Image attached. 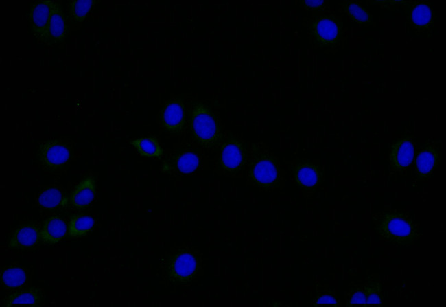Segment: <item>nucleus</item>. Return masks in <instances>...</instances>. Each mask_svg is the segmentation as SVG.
Wrapping results in <instances>:
<instances>
[{
    "instance_id": "nucleus-1",
    "label": "nucleus",
    "mask_w": 446,
    "mask_h": 307,
    "mask_svg": "<svg viewBox=\"0 0 446 307\" xmlns=\"http://www.w3.org/2000/svg\"><path fill=\"white\" fill-rule=\"evenodd\" d=\"M246 177L262 192H272L280 187L278 157L262 142L252 144Z\"/></svg>"
},
{
    "instance_id": "nucleus-2",
    "label": "nucleus",
    "mask_w": 446,
    "mask_h": 307,
    "mask_svg": "<svg viewBox=\"0 0 446 307\" xmlns=\"http://www.w3.org/2000/svg\"><path fill=\"white\" fill-rule=\"evenodd\" d=\"M377 214L376 231L384 240L395 245H412L421 236L419 225L402 211H384Z\"/></svg>"
},
{
    "instance_id": "nucleus-3",
    "label": "nucleus",
    "mask_w": 446,
    "mask_h": 307,
    "mask_svg": "<svg viewBox=\"0 0 446 307\" xmlns=\"http://www.w3.org/2000/svg\"><path fill=\"white\" fill-rule=\"evenodd\" d=\"M163 264L169 283L186 285L191 283L199 275L202 269L201 253L191 246L178 247L166 255Z\"/></svg>"
},
{
    "instance_id": "nucleus-4",
    "label": "nucleus",
    "mask_w": 446,
    "mask_h": 307,
    "mask_svg": "<svg viewBox=\"0 0 446 307\" xmlns=\"http://www.w3.org/2000/svg\"><path fill=\"white\" fill-rule=\"evenodd\" d=\"M188 124L192 138L201 146L213 148L220 142L222 135L220 124L207 103L192 102L189 111Z\"/></svg>"
},
{
    "instance_id": "nucleus-5",
    "label": "nucleus",
    "mask_w": 446,
    "mask_h": 307,
    "mask_svg": "<svg viewBox=\"0 0 446 307\" xmlns=\"http://www.w3.org/2000/svg\"><path fill=\"white\" fill-rule=\"evenodd\" d=\"M247 160V142L229 133L220 147V168L226 174L237 176L242 173Z\"/></svg>"
},
{
    "instance_id": "nucleus-6",
    "label": "nucleus",
    "mask_w": 446,
    "mask_h": 307,
    "mask_svg": "<svg viewBox=\"0 0 446 307\" xmlns=\"http://www.w3.org/2000/svg\"><path fill=\"white\" fill-rule=\"evenodd\" d=\"M314 43L320 47H336L342 36V21L335 14H327L314 19L307 27Z\"/></svg>"
},
{
    "instance_id": "nucleus-7",
    "label": "nucleus",
    "mask_w": 446,
    "mask_h": 307,
    "mask_svg": "<svg viewBox=\"0 0 446 307\" xmlns=\"http://www.w3.org/2000/svg\"><path fill=\"white\" fill-rule=\"evenodd\" d=\"M73 154L69 144L56 139L47 140L38 146L37 157L40 164L50 171L62 169Z\"/></svg>"
},
{
    "instance_id": "nucleus-8",
    "label": "nucleus",
    "mask_w": 446,
    "mask_h": 307,
    "mask_svg": "<svg viewBox=\"0 0 446 307\" xmlns=\"http://www.w3.org/2000/svg\"><path fill=\"white\" fill-rule=\"evenodd\" d=\"M186 122V110L182 96L172 97L162 106L160 124L165 132L179 135L185 128Z\"/></svg>"
},
{
    "instance_id": "nucleus-9",
    "label": "nucleus",
    "mask_w": 446,
    "mask_h": 307,
    "mask_svg": "<svg viewBox=\"0 0 446 307\" xmlns=\"http://www.w3.org/2000/svg\"><path fill=\"white\" fill-rule=\"evenodd\" d=\"M51 0L32 2L27 14L30 27L33 35L43 43L49 44V21Z\"/></svg>"
},
{
    "instance_id": "nucleus-10",
    "label": "nucleus",
    "mask_w": 446,
    "mask_h": 307,
    "mask_svg": "<svg viewBox=\"0 0 446 307\" xmlns=\"http://www.w3.org/2000/svg\"><path fill=\"white\" fill-rule=\"evenodd\" d=\"M200 161L198 150L178 148L163 162L161 171L165 173L191 174L198 168Z\"/></svg>"
},
{
    "instance_id": "nucleus-11",
    "label": "nucleus",
    "mask_w": 446,
    "mask_h": 307,
    "mask_svg": "<svg viewBox=\"0 0 446 307\" xmlns=\"http://www.w3.org/2000/svg\"><path fill=\"white\" fill-rule=\"evenodd\" d=\"M322 175L320 168L309 161H298L292 168L294 182L305 192L318 187L322 183Z\"/></svg>"
},
{
    "instance_id": "nucleus-12",
    "label": "nucleus",
    "mask_w": 446,
    "mask_h": 307,
    "mask_svg": "<svg viewBox=\"0 0 446 307\" xmlns=\"http://www.w3.org/2000/svg\"><path fill=\"white\" fill-rule=\"evenodd\" d=\"M406 7L409 24L414 32H424L432 26L434 11L429 3L408 1Z\"/></svg>"
},
{
    "instance_id": "nucleus-13",
    "label": "nucleus",
    "mask_w": 446,
    "mask_h": 307,
    "mask_svg": "<svg viewBox=\"0 0 446 307\" xmlns=\"http://www.w3.org/2000/svg\"><path fill=\"white\" fill-rule=\"evenodd\" d=\"M414 145L408 136L394 141L390 148L389 161L391 168L400 171L408 168L412 162Z\"/></svg>"
},
{
    "instance_id": "nucleus-14",
    "label": "nucleus",
    "mask_w": 446,
    "mask_h": 307,
    "mask_svg": "<svg viewBox=\"0 0 446 307\" xmlns=\"http://www.w3.org/2000/svg\"><path fill=\"white\" fill-rule=\"evenodd\" d=\"M44 302V293L38 287H27L16 290L7 295L1 301V306L6 307L26 306L40 307Z\"/></svg>"
},
{
    "instance_id": "nucleus-15",
    "label": "nucleus",
    "mask_w": 446,
    "mask_h": 307,
    "mask_svg": "<svg viewBox=\"0 0 446 307\" xmlns=\"http://www.w3.org/2000/svg\"><path fill=\"white\" fill-rule=\"evenodd\" d=\"M439 146L437 143H425L416 159V173L418 179L428 178L436 168L439 160Z\"/></svg>"
},
{
    "instance_id": "nucleus-16",
    "label": "nucleus",
    "mask_w": 446,
    "mask_h": 307,
    "mask_svg": "<svg viewBox=\"0 0 446 307\" xmlns=\"http://www.w3.org/2000/svg\"><path fill=\"white\" fill-rule=\"evenodd\" d=\"M40 231L32 224L23 225L13 231L8 242L10 249H30L38 245Z\"/></svg>"
},
{
    "instance_id": "nucleus-17",
    "label": "nucleus",
    "mask_w": 446,
    "mask_h": 307,
    "mask_svg": "<svg viewBox=\"0 0 446 307\" xmlns=\"http://www.w3.org/2000/svg\"><path fill=\"white\" fill-rule=\"evenodd\" d=\"M96 192V181L93 177H87L80 181L72 191L69 201L73 208L84 210L93 202Z\"/></svg>"
},
{
    "instance_id": "nucleus-18",
    "label": "nucleus",
    "mask_w": 446,
    "mask_h": 307,
    "mask_svg": "<svg viewBox=\"0 0 446 307\" xmlns=\"http://www.w3.org/2000/svg\"><path fill=\"white\" fill-rule=\"evenodd\" d=\"M68 34V26L60 2L52 1L49 21V44L58 45L63 42Z\"/></svg>"
},
{
    "instance_id": "nucleus-19",
    "label": "nucleus",
    "mask_w": 446,
    "mask_h": 307,
    "mask_svg": "<svg viewBox=\"0 0 446 307\" xmlns=\"http://www.w3.org/2000/svg\"><path fill=\"white\" fill-rule=\"evenodd\" d=\"M65 221L58 216L46 218L40 230V239L45 244L53 245L59 242L67 234Z\"/></svg>"
},
{
    "instance_id": "nucleus-20",
    "label": "nucleus",
    "mask_w": 446,
    "mask_h": 307,
    "mask_svg": "<svg viewBox=\"0 0 446 307\" xmlns=\"http://www.w3.org/2000/svg\"><path fill=\"white\" fill-rule=\"evenodd\" d=\"M69 201L68 196L56 187H49L38 196L39 206L49 211L65 207Z\"/></svg>"
},
{
    "instance_id": "nucleus-21",
    "label": "nucleus",
    "mask_w": 446,
    "mask_h": 307,
    "mask_svg": "<svg viewBox=\"0 0 446 307\" xmlns=\"http://www.w3.org/2000/svg\"><path fill=\"white\" fill-rule=\"evenodd\" d=\"M344 12L356 23L368 26L373 23V15L357 1H344L340 3Z\"/></svg>"
},
{
    "instance_id": "nucleus-22",
    "label": "nucleus",
    "mask_w": 446,
    "mask_h": 307,
    "mask_svg": "<svg viewBox=\"0 0 446 307\" xmlns=\"http://www.w3.org/2000/svg\"><path fill=\"white\" fill-rule=\"evenodd\" d=\"M1 284L7 290H17L27 280L24 269L17 266H9L1 271Z\"/></svg>"
},
{
    "instance_id": "nucleus-23",
    "label": "nucleus",
    "mask_w": 446,
    "mask_h": 307,
    "mask_svg": "<svg viewBox=\"0 0 446 307\" xmlns=\"http://www.w3.org/2000/svg\"><path fill=\"white\" fill-rule=\"evenodd\" d=\"M97 1L94 0H74L67 2V19L71 24L81 23Z\"/></svg>"
},
{
    "instance_id": "nucleus-24",
    "label": "nucleus",
    "mask_w": 446,
    "mask_h": 307,
    "mask_svg": "<svg viewBox=\"0 0 446 307\" xmlns=\"http://www.w3.org/2000/svg\"><path fill=\"white\" fill-rule=\"evenodd\" d=\"M94 223V218L89 214L73 215L68 225L67 235L70 238L82 237L92 230Z\"/></svg>"
},
{
    "instance_id": "nucleus-25",
    "label": "nucleus",
    "mask_w": 446,
    "mask_h": 307,
    "mask_svg": "<svg viewBox=\"0 0 446 307\" xmlns=\"http://www.w3.org/2000/svg\"><path fill=\"white\" fill-rule=\"evenodd\" d=\"M138 153L145 157H160L163 154V150L158 139L154 136H148L129 141Z\"/></svg>"
},
{
    "instance_id": "nucleus-26",
    "label": "nucleus",
    "mask_w": 446,
    "mask_h": 307,
    "mask_svg": "<svg viewBox=\"0 0 446 307\" xmlns=\"http://www.w3.org/2000/svg\"><path fill=\"white\" fill-rule=\"evenodd\" d=\"M364 289L366 295L364 307L383 304L382 289L379 282L368 280L364 286Z\"/></svg>"
},
{
    "instance_id": "nucleus-27",
    "label": "nucleus",
    "mask_w": 446,
    "mask_h": 307,
    "mask_svg": "<svg viewBox=\"0 0 446 307\" xmlns=\"http://www.w3.org/2000/svg\"><path fill=\"white\" fill-rule=\"evenodd\" d=\"M366 295L364 286L355 285L351 286L346 296V306H363L364 307Z\"/></svg>"
},
{
    "instance_id": "nucleus-28",
    "label": "nucleus",
    "mask_w": 446,
    "mask_h": 307,
    "mask_svg": "<svg viewBox=\"0 0 446 307\" xmlns=\"http://www.w3.org/2000/svg\"><path fill=\"white\" fill-rule=\"evenodd\" d=\"M311 306H340L339 301L333 292L325 291L318 293L312 301Z\"/></svg>"
},
{
    "instance_id": "nucleus-29",
    "label": "nucleus",
    "mask_w": 446,
    "mask_h": 307,
    "mask_svg": "<svg viewBox=\"0 0 446 307\" xmlns=\"http://www.w3.org/2000/svg\"><path fill=\"white\" fill-rule=\"evenodd\" d=\"M299 6L307 10H316L324 6V1H299Z\"/></svg>"
}]
</instances>
